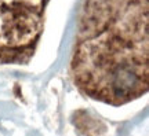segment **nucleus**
<instances>
[{
	"label": "nucleus",
	"instance_id": "nucleus-1",
	"mask_svg": "<svg viewBox=\"0 0 149 136\" xmlns=\"http://www.w3.org/2000/svg\"><path fill=\"white\" fill-rule=\"evenodd\" d=\"M72 73L86 95L123 105L148 91V0L87 4Z\"/></svg>",
	"mask_w": 149,
	"mask_h": 136
},
{
	"label": "nucleus",
	"instance_id": "nucleus-2",
	"mask_svg": "<svg viewBox=\"0 0 149 136\" xmlns=\"http://www.w3.org/2000/svg\"><path fill=\"white\" fill-rule=\"evenodd\" d=\"M47 0H0V65L26 63L43 28Z\"/></svg>",
	"mask_w": 149,
	"mask_h": 136
}]
</instances>
